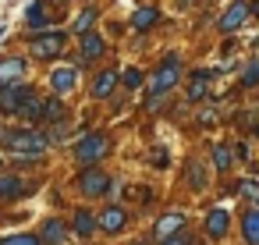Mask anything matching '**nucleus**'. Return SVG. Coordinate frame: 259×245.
Segmentation results:
<instances>
[{"label":"nucleus","mask_w":259,"mask_h":245,"mask_svg":"<svg viewBox=\"0 0 259 245\" xmlns=\"http://www.w3.org/2000/svg\"><path fill=\"white\" fill-rule=\"evenodd\" d=\"M4 146L18 156H43L47 153V135L39 132H4Z\"/></svg>","instance_id":"f257e3e1"},{"label":"nucleus","mask_w":259,"mask_h":245,"mask_svg":"<svg viewBox=\"0 0 259 245\" xmlns=\"http://www.w3.org/2000/svg\"><path fill=\"white\" fill-rule=\"evenodd\" d=\"M107 149H110V139H107V135H85V139L75 142V156H78L82 164H96V160H103Z\"/></svg>","instance_id":"f03ea898"},{"label":"nucleus","mask_w":259,"mask_h":245,"mask_svg":"<svg viewBox=\"0 0 259 245\" xmlns=\"http://www.w3.org/2000/svg\"><path fill=\"white\" fill-rule=\"evenodd\" d=\"M29 50H32V57H57L61 50H64V32H57V29H50V32H39V36H32V43H29Z\"/></svg>","instance_id":"7ed1b4c3"},{"label":"nucleus","mask_w":259,"mask_h":245,"mask_svg":"<svg viewBox=\"0 0 259 245\" xmlns=\"http://www.w3.org/2000/svg\"><path fill=\"white\" fill-rule=\"evenodd\" d=\"M174 82H178V57L163 61V68L156 71V78H153V96H149V107H156V103L163 100V93H167Z\"/></svg>","instance_id":"20e7f679"},{"label":"nucleus","mask_w":259,"mask_h":245,"mask_svg":"<svg viewBox=\"0 0 259 245\" xmlns=\"http://www.w3.org/2000/svg\"><path fill=\"white\" fill-rule=\"evenodd\" d=\"M25 96H29V89L25 86H0V110H8V114H15L22 103H25Z\"/></svg>","instance_id":"39448f33"},{"label":"nucleus","mask_w":259,"mask_h":245,"mask_svg":"<svg viewBox=\"0 0 259 245\" xmlns=\"http://www.w3.org/2000/svg\"><path fill=\"white\" fill-rule=\"evenodd\" d=\"M248 15H252L248 0H238V4H231V11H227V15L220 18V29H224V32H234V29H238V25H241V22H245Z\"/></svg>","instance_id":"423d86ee"},{"label":"nucleus","mask_w":259,"mask_h":245,"mask_svg":"<svg viewBox=\"0 0 259 245\" xmlns=\"http://www.w3.org/2000/svg\"><path fill=\"white\" fill-rule=\"evenodd\" d=\"M107 174H100V171H85L82 178H78V188L85 192V195H103L107 192Z\"/></svg>","instance_id":"0eeeda50"},{"label":"nucleus","mask_w":259,"mask_h":245,"mask_svg":"<svg viewBox=\"0 0 259 245\" xmlns=\"http://www.w3.org/2000/svg\"><path fill=\"white\" fill-rule=\"evenodd\" d=\"M75 82H78V71L75 68H54V75H50V86L57 89V93H71L75 89Z\"/></svg>","instance_id":"6e6552de"},{"label":"nucleus","mask_w":259,"mask_h":245,"mask_svg":"<svg viewBox=\"0 0 259 245\" xmlns=\"http://www.w3.org/2000/svg\"><path fill=\"white\" fill-rule=\"evenodd\" d=\"M25 75V61L22 57H8V61H0V86H11Z\"/></svg>","instance_id":"1a4fd4ad"},{"label":"nucleus","mask_w":259,"mask_h":245,"mask_svg":"<svg viewBox=\"0 0 259 245\" xmlns=\"http://www.w3.org/2000/svg\"><path fill=\"white\" fill-rule=\"evenodd\" d=\"M181 227H185V217H181V213H167V217H160V220H156V238L163 241V238L178 234Z\"/></svg>","instance_id":"9d476101"},{"label":"nucleus","mask_w":259,"mask_h":245,"mask_svg":"<svg viewBox=\"0 0 259 245\" xmlns=\"http://www.w3.org/2000/svg\"><path fill=\"white\" fill-rule=\"evenodd\" d=\"M124 224H128V217H124V210H121V206H110V210H103V217H100V227H103V231H110V234H114V231H121Z\"/></svg>","instance_id":"9b49d317"},{"label":"nucleus","mask_w":259,"mask_h":245,"mask_svg":"<svg viewBox=\"0 0 259 245\" xmlns=\"http://www.w3.org/2000/svg\"><path fill=\"white\" fill-rule=\"evenodd\" d=\"M227 227H231V217H227V210H213V213H209V220H206V231H209V238H224V234H227Z\"/></svg>","instance_id":"f8f14e48"},{"label":"nucleus","mask_w":259,"mask_h":245,"mask_svg":"<svg viewBox=\"0 0 259 245\" xmlns=\"http://www.w3.org/2000/svg\"><path fill=\"white\" fill-rule=\"evenodd\" d=\"M39 238H43L47 245H64V241H68V227H64L61 220H47V224H43V234H39Z\"/></svg>","instance_id":"ddd939ff"},{"label":"nucleus","mask_w":259,"mask_h":245,"mask_svg":"<svg viewBox=\"0 0 259 245\" xmlns=\"http://www.w3.org/2000/svg\"><path fill=\"white\" fill-rule=\"evenodd\" d=\"M209 78H213V71H202V75H195L192 78V86H188V100H206L209 96Z\"/></svg>","instance_id":"4468645a"},{"label":"nucleus","mask_w":259,"mask_h":245,"mask_svg":"<svg viewBox=\"0 0 259 245\" xmlns=\"http://www.w3.org/2000/svg\"><path fill=\"white\" fill-rule=\"evenodd\" d=\"M241 227H245V241L248 245H259V210H248L245 220H241Z\"/></svg>","instance_id":"2eb2a0df"},{"label":"nucleus","mask_w":259,"mask_h":245,"mask_svg":"<svg viewBox=\"0 0 259 245\" xmlns=\"http://www.w3.org/2000/svg\"><path fill=\"white\" fill-rule=\"evenodd\" d=\"M22 192H25V181H22V178H11V174L0 178V199H15V195H22Z\"/></svg>","instance_id":"dca6fc26"},{"label":"nucleus","mask_w":259,"mask_h":245,"mask_svg":"<svg viewBox=\"0 0 259 245\" xmlns=\"http://www.w3.org/2000/svg\"><path fill=\"white\" fill-rule=\"evenodd\" d=\"M96 57H103V39L85 32V39H82V61H96Z\"/></svg>","instance_id":"f3484780"},{"label":"nucleus","mask_w":259,"mask_h":245,"mask_svg":"<svg viewBox=\"0 0 259 245\" xmlns=\"http://www.w3.org/2000/svg\"><path fill=\"white\" fill-rule=\"evenodd\" d=\"M114 86H117V75H114V71H103V75L93 82V96H100V100H103V96H110V89H114Z\"/></svg>","instance_id":"a211bd4d"},{"label":"nucleus","mask_w":259,"mask_h":245,"mask_svg":"<svg viewBox=\"0 0 259 245\" xmlns=\"http://www.w3.org/2000/svg\"><path fill=\"white\" fill-rule=\"evenodd\" d=\"M185 178H188V185H192V188H206V167H202L199 160H188Z\"/></svg>","instance_id":"6ab92c4d"},{"label":"nucleus","mask_w":259,"mask_h":245,"mask_svg":"<svg viewBox=\"0 0 259 245\" xmlns=\"http://www.w3.org/2000/svg\"><path fill=\"white\" fill-rule=\"evenodd\" d=\"M18 114H22V117H43V100H39L36 93H29L25 103L18 107Z\"/></svg>","instance_id":"aec40b11"},{"label":"nucleus","mask_w":259,"mask_h":245,"mask_svg":"<svg viewBox=\"0 0 259 245\" xmlns=\"http://www.w3.org/2000/svg\"><path fill=\"white\" fill-rule=\"evenodd\" d=\"M47 25V0H36L29 8V29H43Z\"/></svg>","instance_id":"412c9836"},{"label":"nucleus","mask_w":259,"mask_h":245,"mask_svg":"<svg viewBox=\"0 0 259 245\" xmlns=\"http://www.w3.org/2000/svg\"><path fill=\"white\" fill-rule=\"evenodd\" d=\"M156 18H160V15H156V8H139V11L132 15V25H135V29H149Z\"/></svg>","instance_id":"4be33fe9"},{"label":"nucleus","mask_w":259,"mask_h":245,"mask_svg":"<svg viewBox=\"0 0 259 245\" xmlns=\"http://www.w3.org/2000/svg\"><path fill=\"white\" fill-rule=\"evenodd\" d=\"M96 231V220H93V213H85V210H78V217H75V234H82V238H89Z\"/></svg>","instance_id":"5701e85b"},{"label":"nucleus","mask_w":259,"mask_h":245,"mask_svg":"<svg viewBox=\"0 0 259 245\" xmlns=\"http://www.w3.org/2000/svg\"><path fill=\"white\" fill-rule=\"evenodd\" d=\"M93 25H96V11H82V15L75 18V32H78V36H85Z\"/></svg>","instance_id":"b1692460"},{"label":"nucleus","mask_w":259,"mask_h":245,"mask_svg":"<svg viewBox=\"0 0 259 245\" xmlns=\"http://www.w3.org/2000/svg\"><path fill=\"white\" fill-rule=\"evenodd\" d=\"M231 160H234V156H231V149H227V146H217V149H213V164H217L220 171H227V167H231Z\"/></svg>","instance_id":"393cba45"},{"label":"nucleus","mask_w":259,"mask_h":245,"mask_svg":"<svg viewBox=\"0 0 259 245\" xmlns=\"http://www.w3.org/2000/svg\"><path fill=\"white\" fill-rule=\"evenodd\" d=\"M238 192H241L245 199H252V202H259V181H241V185H238Z\"/></svg>","instance_id":"a878e982"},{"label":"nucleus","mask_w":259,"mask_h":245,"mask_svg":"<svg viewBox=\"0 0 259 245\" xmlns=\"http://www.w3.org/2000/svg\"><path fill=\"white\" fill-rule=\"evenodd\" d=\"M0 245H39V238H32V234H11V238H4Z\"/></svg>","instance_id":"bb28decb"},{"label":"nucleus","mask_w":259,"mask_h":245,"mask_svg":"<svg viewBox=\"0 0 259 245\" xmlns=\"http://www.w3.org/2000/svg\"><path fill=\"white\" fill-rule=\"evenodd\" d=\"M121 82H124L128 89H139V86H142V71H135V68H128V71L121 75Z\"/></svg>","instance_id":"cd10ccee"},{"label":"nucleus","mask_w":259,"mask_h":245,"mask_svg":"<svg viewBox=\"0 0 259 245\" xmlns=\"http://www.w3.org/2000/svg\"><path fill=\"white\" fill-rule=\"evenodd\" d=\"M61 114H64V107H61L57 100H50V103L43 107V117H50V121H54V117H61Z\"/></svg>","instance_id":"c85d7f7f"},{"label":"nucleus","mask_w":259,"mask_h":245,"mask_svg":"<svg viewBox=\"0 0 259 245\" xmlns=\"http://www.w3.org/2000/svg\"><path fill=\"white\" fill-rule=\"evenodd\" d=\"M241 82H245V86H255V82H259V61H255V64H248V71L241 75Z\"/></svg>","instance_id":"c756f323"},{"label":"nucleus","mask_w":259,"mask_h":245,"mask_svg":"<svg viewBox=\"0 0 259 245\" xmlns=\"http://www.w3.org/2000/svg\"><path fill=\"white\" fill-rule=\"evenodd\" d=\"M199 121H202V128H213V125H217V110H202Z\"/></svg>","instance_id":"7c9ffc66"},{"label":"nucleus","mask_w":259,"mask_h":245,"mask_svg":"<svg viewBox=\"0 0 259 245\" xmlns=\"http://www.w3.org/2000/svg\"><path fill=\"white\" fill-rule=\"evenodd\" d=\"M163 245H188L185 238H163Z\"/></svg>","instance_id":"2f4dec72"},{"label":"nucleus","mask_w":259,"mask_h":245,"mask_svg":"<svg viewBox=\"0 0 259 245\" xmlns=\"http://www.w3.org/2000/svg\"><path fill=\"white\" fill-rule=\"evenodd\" d=\"M248 8H252V11H255V15H259V0H248Z\"/></svg>","instance_id":"473e14b6"}]
</instances>
